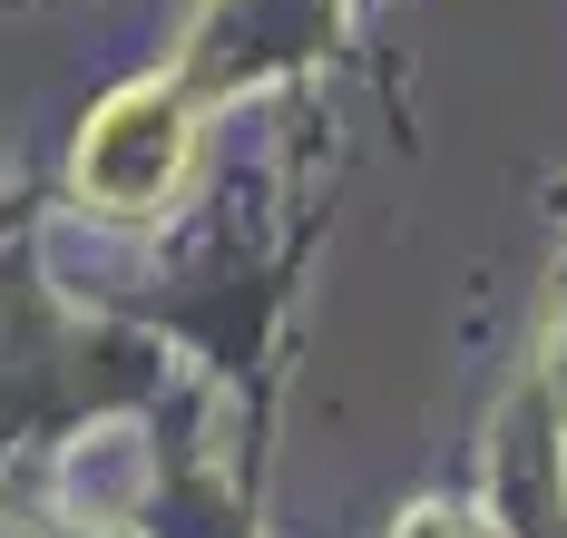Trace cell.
Here are the masks:
<instances>
[{"label": "cell", "mask_w": 567, "mask_h": 538, "mask_svg": "<svg viewBox=\"0 0 567 538\" xmlns=\"http://www.w3.org/2000/svg\"><path fill=\"white\" fill-rule=\"evenodd\" d=\"M392 538H480V519H470V509H451V499H421Z\"/></svg>", "instance_id": "7a4b0ae2"}, {"label": "cell", "mask_w": 567, "mask_h": 538, "mask_svg": "<svg viewBox=\"0 0 567 538\" xmlns=\"http://www.w3.org/2000/svg\"><path fill=\"white\" fill-rule=\"evenodd\" d=\"M548 412H558V431H567V343H558V372H548Z\"/></svg>", "instance_id": "3957f363"}, {"label": "cell", "mask_w": 567, "mask_h": 538, "mask_svg": "<svg viewBox=\"0 0 567 538\" xmlns=\"http://www.w3.org/2000/svg\"><path fill=\"white\" fill-rule=\"evenodd\" d=\"M186 147H196L186 89H176V79H137V89L99 99V118L79 127L69 177H79V196H89L99 216H157L176 196V177H186Z\"/></svg>", "instance_id": "6da1fadb"}]
</instances>
